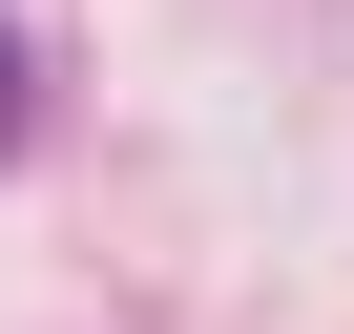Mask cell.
<instances>
[{"instance_id":"obj_1","label":"cell","mask_w":354,"mask_h":334,"mask_svg":"<svg viewBox=\"0 0 354 334\" xmlns=\"http://www.w3.org/2000/svg\"><path fill=\"white\" fill-rule=\"evenodd\" d=\"M42 125V63H21V21H0V146H21Z\"/></svg>"}]
</instances>
